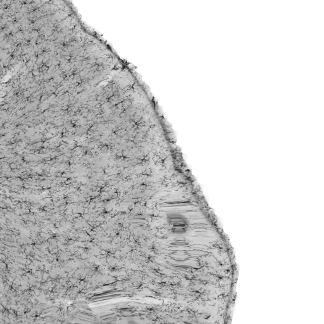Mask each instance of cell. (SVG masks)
Wrapping results in <instances>:
<instances>
[{
  "mask_svg": "<svg viewBox=\"0 0 324 324\" xmlns=\"http://www.w3.org/2000/svg\"><path fill=\"white\" fill-rule=\"evenodd\" d=\"M169 219L171 229L175 234H183L187 230L188 222L182 215H173Z\"/></svg>",
  "mask_w": 324,
  "mask_h": 324,
  "instance_id": "obj_1",
  "label": "cell"
},
{
  "mask_svg": "<svg viewBox=\"0 0 324 324\" xmlns=\"http://www.w3.org/2000/svg\"><path fill=\"white\" fill-rule=\"evenodd\" d=\"M10 166H12V168H15V167H16V166H15V164H12V165H11Z\"/></svg>",
  "mask_w": 324,
  "mask_h": 324,
  "instance_id": "obj_2",
  "label": "cell"
}]
</instances>
